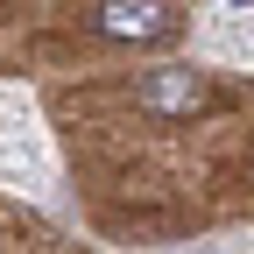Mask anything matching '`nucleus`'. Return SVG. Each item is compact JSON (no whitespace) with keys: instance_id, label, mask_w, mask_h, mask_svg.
Listing matches in <instances>:
<instances>
[{"instance_id":"f257e3e1","label":"nucleus","mask_w":254,"mask_h":254,"mask_svg":"<svg viewBox=\"0 0 254 254\" xmlns=\"http://www.w3.org/2000/svg\"><path fill=\"white\" fill-rule=\"evenodd\" d=\"M134 106L148 120H198L212 106V78L190 71V64H155V71L134 78Z\"/></svg>"},{"instance_id":"f03ea898","label":"nucleus","mask_w":254,"mask_h":254,"mask_svg":"<svg viewBox=\"0 0 254 254\" xmlns=\"http://www.w3.org/2000/svg\"><path fill=\"white\" fill-rule=\"evenodd\" d=\"M85 28H99L113 43H163L184 28L177 7H85Z\"/></svg>"}]
</instances>
